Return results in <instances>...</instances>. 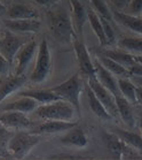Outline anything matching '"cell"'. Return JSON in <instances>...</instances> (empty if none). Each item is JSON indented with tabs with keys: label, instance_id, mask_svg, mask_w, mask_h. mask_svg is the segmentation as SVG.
Wrapping results in <instances>:
<instances>
[{
	"label": "cell",
	"instance_id": "43",
	"mask_svg": "<svg viewBox=\"0 0 142 160\" xmlns=\"http://www.w3.org/2000/svg\"><path fill=\"white\" fill-rule=\"evenodd\" d=\"M6 1H11V0H6Z\"/></svg>",
	"mask_w": 142,
	"mask_h": 160
},
{
	"label": "cell",
	"instance_id": "17",
	"mask_svg": "<svg viewBox=\"0 0 142 160\" xmlns=\"http://www.w3.org/2000/svg\"><path fill=\"white\" fill-rule=\"evenodd\" d=\"M72 7V26L77 38L83 40V28L87 18V11L80 0H69Z\"/></svg>",
	"mask_w": 142,
	"mask_h": 160
},
{
	"label": "cell",
	"instance_id": "14",
	"mask_svg": "<svg viewBox=\"0 0 142 160\" xmlns=\"http://www.w3.org/2000/svg\"><path fill=\"white\" fill-rule=\"evenodd\" d=\"M115 102H116L117 111H118V117L126 124L128 130H133L136 127V124H138L136 123V117H135L133 105L128 102L127 99H125L121 95L115 97Z\"/></svg>",
	"mask_w": 142,
	"mask_h": 160
},
{
	"label": "cell",
	"instance_id": "37",
	"mask_svg": "<svg viewBox=\"0 0 142 160\" xmlns=\"http://www.w3.org/2000/svg\"><path fill=\"white\" fill-rule=\"evenodd\" d=\"M32 1L41 5V6H52L54 4H57L60 0H32Z\"/></svg>",
	"mask_w": 142,
	"mask_h": 160
},
{
	"label": "cell",
	"instance_id": "12",
	"mask_svg": "<svg viewBox=\"0 0 142 160\" xmlns=\"http://www.w3.org/2000/svg\"><path fill=\"white\" fill-rule=\"evenodd\" d=\"M6 29L11 30L15 33L25 35V33H37L41 28V22L38 18L31 20H9L4 21Z\"/></svg>",
	"mask_w": 142,
	"mask_h": 160
},
{
	"label": "cell",
	"instance_id": "42",
	"mask_svg": "<svg viewBox=\"0 0 142 160\" xmlns=\"http://www.w3.org/2000/svg\"><path fill=\"white\" fill-rule=\"evenodd\" d=\"M4 151H6V148H5V146L0 143V154H2V153H4Z\"/></svg>",
	"mask_w": 142,
	"mask_h": 160
},
{
	"label": "cell",
	"instance_id": "23",
	"mask_svg": "<svg viewBox=\"0 0 142 160\" xmlns=\"http://www.w3.org/2000/svg\"><path fill=\"white\" fill-rule=\"evenodd\" d=\"M86 95H87V100L88 105L91 107L92 112L95 114V117L101 119L102 121H111L113 120V118L109 114V112L104 108V106L101 104V102L96 98V96L94 95V92L89 89V87H86Z\"/></svg>",
	"mask_w": 142,
	"mask_h": 160
},
{
	"label": "cell",
	"instance_id": "33",
	"mask_svg": "<svg viewBox=\"0 0 142 160\" xmlns=\"http://www.w3.org/2000/svg\"><path fill=\"white\" fill-rule=\"evenodd\" d=\"M11 63L6 60V59L0 54V77H4L9 75L11 72Z\"/></svg>",
	"mask_w": 142,
	"mask_h": 160
},
{
	"label": "cell",
	"instance_id": "44",
	"mask_svg": "<svg viewBox=\"0 0 142 160\" xmlns=\"http://www.w3.org/2000/svg\"><path fill=\"white\" fill-rule=\"evenodd\" d=\"M141 15H142V14H141Z\"/></svg>",
	"mask_w": 142,
	"mask_h": 160
},
{
	"label": "cell",
	"instance_id": "16",
	"mask_svg": "<svg viewBox=\"0 0 142 160\" xmlns=\"http://www.w3.org/2000/svg\"><path fill=\"white\" fill-rule=\"evenodd\" d=\"M93 62H94V67H95V75H96V78L98 80V82L102 84L107 90H109L112 93L113 97L119 96L120 92H119V89H118L117 77H115L112 74L109 73L96 59H94Z\"/></svg>",
	"mask_w": 142,
	"mask_h": 160
},
{
	"label": "cell",
	"instance_id": "20",
	"mask_svg": "<svg viewBox=\"0 0 142 160\" xmlns=\"http://www.w3.org/2000/svg\"><path fill=\"white\" fill-rule=\"evenodd\" d=\"M60 142L62 143L63 145L76 146V148H80V149L86 148L88 145L87 136L83 129H80L78 127H75L64 132V135L60 138Z\"/></svg>",
	"mask_w": 142,
	"mask_h": 160
},
{
	"label": "cell",
	"instance_id": "19",
	"mask_svg": "<svg viewBox=\"0 0 142 160\" xmlns=\"http://www.w3.org/2000/svg\"><path fill=\"white\" fill-rule=\"evenodd\" d=\"M112 18L119 24L124 26L126 29L131 30L132 32L142 37V18L115 11L112 12Z\"/></svg>",
	"mask_w": 142,
	"mask_h": 160
},
{
	"label": "cell",
	"instance_id": "31",
	"mask_svg": "<svg viewBox=\"0 0 142 160\" xmlns=\"http://www.w3.org/2000/svg\"><path fill=\"white\" fill-rule=\"evenodd\" d=\"M100 20H101V23H102L103 32H104V36H106L107 44L108 45H112V44L116 43V33H115L113 28L110 24V21L101 18V16H100Z\"/></svg>",
	"mask_w": 142,
	"mask_h": 160
},
{
	"label": "cell",
	"instance_id": "21",
	"mask_svg": "<svg viewBox=\"0 0 142 160\" xmlns=\"http://www.w3.org/2000/svg\"><path fill=\"white\" fill-rule=\"evenodd\" d=\"M118 137V138L124 142L125 144L132 146L133 149L138 150L140 152H142V135L134 132L133 130H128V129H124L120 127H112L111 131Z\"/></svg>",
	"mask_w": 142,
	"mask_h": 160
},
{
	"label": "cell",
	"instance_id": "24",
	"mask_svg": "<svg viewBox=\"0 0 142 160\" xmlns=\"http://www.w3.org/2000/svg\"><path fill=\"white\" fill-rule=\"evenodd\" d=\"M117 83H118V89H119L120 95L123 96L125 99H127L133 106L138 105L136 85L134 84V82L128 77H119V78H117Z\"/></svg>",
	"mask_w": 142,
	"mask_h": 160
},
{
	"label": "cell",
	"instance_id": "39",
	"mask_svg": "<svg viewBox=\"0 0 142 160\" xmlns=\"http://www.w3.org/2000/svg\"><path fill=\"white\" fill-rule=\"evenodd\" d=\"M136 123L139 124V129H140L141 135H142V109L139 111V115H138V118H136Z\"/></svg>",
	"mask_w": 142,
	"mask_h": 160
},
{
	"label": "cell",
	"instance_id": "36",
	"mask_svg": "<svg viewBox=\"0 0 142 160\" xmlns=\"http://www.w3.org/2000/svg\"><path fill=\"white\" fill-rule=\"evenodd\" d=\"M110 1H111L118 9H123V8L130 6L132 0H110Z\"/></svg>",
	"mask_w": 142,
	"mask_h": 160
},
{
	"label": "cell",
	"instance_id": "34",
	"mask_svg": "<svg viewBox=\"0 0 142 160\" xmlns=\"http://www.w3.org/2000/svg\"><path fill=\"white\" fill-rule=\"evenodd\" d=\"M130 12L134 16L142 14V0H132L131 4H130Z\"/></svg>",
	"mask_w": 142,
	"mask_h": 160
},
{
	"label": "cell",
	"instance_id": "13",
	"mask_svg": "<svg viewBox=\"0 0 142 160\" xmlns=\"http://www.w3.org/2000/svg\"><path fill=\"white\" fill-rule=\"evenodd\" d=\"M77 127V122L73 121H54L46 120L33 128L32 132L38 135L44 134H58V132H66L68 130Z\"/></svg>",
	"mask_w": 142,
	"mask_h": 160
},
{
	"label": "cell",
	"instance_id": "38",
	"mask_svg": "<svg viewBox=\"0 0 142 160\" xmlns=\"http://www.w3.org/2000/svg\"><path fill=\"white\" fill-rule=\"evenodd\" d=\"M136 100L138 105L142 106V87H136Z\"/></svg>",
	"mask_w": 142,
	"mask_h": 160
},
{
	"label": "cell",
	"instance_id": "7",
	"mask_svg": "<svg viewBox=\"0 0 142 160\" xmlns=\"http://www.w3.org/2000/svg\"><path fill=\"white\" fill-rule=\"evenodd\" d=\"M88 87L91 89L94 95L96 96V98L101 102L104 108L109 112V114L113 119H117L118 117V111H117L116 102H115V97L112 96V93L109 90H107L106 88L103 87L102 84L98 82V80L96 78V76L89 77L88 78Z\"/></svg>",
	"mask_w": 142,
	"mask_h": 160
},
{
	"label": "cell",
	"instance_id": "22",
	"mask_svg": "<svg viewBox=\"0 0 142 160\" xmlns=\"http://www.w3.org/2000/svg\"><path fill=\"white\" fill-rule=\"evenodd\" d=\"M6 15L9 20H31L39 18V14L36 9L21 4L11 5L6 11Z\"/></svg>",
	"mask_w": 142,
	"mask_h": 160
},
{
	"label": "cell",
	"instance_id": "2",
	"mask_svg": "<svg viewBox=\"0 0 142 160\" xmlns=\"http://www.w3.org/2000/svg\"><path fill=\"white\" fill-rule=\"evenodd\" d=\"M84 83L80 77L79 73H76L71 77L62 83L57 84L51 89L54 93L60 97L62 100H66L75 107L78 117L80 115V93L83 91Z\"/></svg>",
	"mask_w": 142,
	"mask_h": 160
},
{
	"label": "cell",
	"instance_id": "41",
	"mask_svg": "<svg viewBox=\"0 0 142 160\" xmlns=\"http://www.w3.org/2000/svg\"><path fill=\"white\" fill-rule=\"evenodd\" d=\"M5 11H7V9H6V7H5V5L0 1V12H5Z\"/></svg>",
	"mask_w": 142,
	"mask_h": 160
},
{
	"label": "cell",
	"instance_id": "30",
	"mask_svg": "<svg viewBox=\"0 0 142 160\" xmlns=\"http://www.w3.org/2000/svg\"><path fill=\"white\" fill-rule=\"evenodd\" d=\"M92 5L94 9L96 11V14L101 18H106L108 21H111L112 20V13L110 12L109 7L107 6V4L103 1V0H91Z\"/></svg>",
	"mask_w": 142,
	"mask_h": 160
},
{
	"label": "cell",
	"instance_id": "29",
	"mask_svg": "<svg viewBox=\"0 0 142 160\" xmlns=\"http://www.w3.org/2000/svg\"><path fill=\"white\" fill-rule=\"evenodd\" d=\"M104 142H106L110 152L115 153V154H120L121 151H123L121 141L117 137L116 135L112 134V132H109V134L104 135Z\"/></svg>",
	"mask_w": 142,
	"mask_h": 160
},
{
	"label": "cell",
	"instance_id": "25",
	"mask_svg": "<svg viewBox=\"0 0 142 160\" xmlns=\"http://www.w3.org/2000/svg\"><path fill=\"white\" fill-rule=\"evenodd\" d=\"M95 59H96V60H98V61L100 62V63H101L109 73H111L113 76L117 77V78H119V77H128V78H130V77H131L130 76L128 70L126 69L125 67L120 66L119 63H117L116 61L111 60V59L106 57V55L98 53Z\"/></svg>",
	"mask_w": 142,
	"mask_h": 160
},
{
	"label": "cell",
	"instance_id": "35",
	"mask_svg": "<svg viewBox=\"0 0 142 160\" xmlns=\"http://www.w3.org/2000/svg\"><path fill=\"white\" fill-rule=\"evenodd\" d=\"M127 70L131 77H142V65L139 63V62L135 61L134 65L131 66ZM131 77H130V78H131Z\"/></svg>",
	"mask_w": 142,
	"mask_h": 160
},
{
	"label": "cell",
	"instance_id": "8",
	"mask_svg": "<svg viewBox=\"0 0 142 160\" xmlns=\"http://www.w3.org/2000/svg\"><path fill=\"white\" fill-rule=\"evenodd\" d=\"M38 48L39 44L34 39L29 40L28 43L23 46L20 51H18L17 55H16V67L14 69V74L16 75H25V72L28 70L29 66L31 65V62L37 58V53H38Z\"/></svg>",
	"mask_w": 142,
	"mask_h": 160
},
{
	"label": "cell",
	"instance_id": "6",
	"mask_svg": "<svg viewBox=\"0 0 142 160\" xmlns=\"http://www.w3.org/2000/svg\"><path fill=\"white\" fill-rule=\"evenodd\" d=\"M26 43H28V40L23 35L15 33L8 29L4 30L0 33V54L11 65H13L18 51Z\"/></svg>",
	"mask_w": 142,
	"mask_h": 160
},
{
	"label": "cell",
	"instance_id": "15",
	"mask_svg": "<svg viewBox=\"0 0 142 160\" xmlns=\"http://www.w3.org/2000/svg\"><path fill=\"white\" fill-rule=\"evenodd\" d=\"M39 106V102H36L34 99L29 98V97H20L16 100L6 102L5 105L1 106L2 112H20L23 114H31L34 113Z\"/></svg>",
	"mask_w": 142,
	"mask_h": 160
},
{
	"label": "cell",
	"instance_id": "10",
	"mask_svg": "<svg viewBox=\"0 0 142 160\" xmlns=\"http://www.w3.org/2000/svg\"><path fill=\"white\" fill-rule=\"evenodd\" d=\"M0 123L9 130H32L36 127L34 122L30 120L26 114L20 112H4L0 114Z\"/></svg>",
	"mask_w": 142,
	"mask_h": 160
},
{
	"label": "cell",
	"instance_id": "28",
	"mask_svg": "<svg viewBox=\"0 0 142 160\" xmlns=\"http://www.w3.org/2000/svg\"><path fill=\"white\" fill-rule=\"evenodd\" d=\"M87 18L88 21L91 23V27L93 31H94L95 36L98 37V42L102 46H107V39L106 36H104V32H103V28H102V23H101V20H100V16H98L94 11H89L87 12Z\"/></svg>",
	"mask_w": 142,
	"mask_h": 160
},
{
	"label": "cell",
	"instance_id": "27",
	"mask_svg": "<svg viewBox=\"0 0 142 160\" xmlns=\"http://www.w3.org/2000/svg\"><path fill=\"white\" fill-rule=\"evenodd\" d=\"M118 48L133 55H142V37H123L118 40Z\"/></svg>",
	"mask_w": 142,
	"mask_h": 160
},
{
	"label": "cell",
	"instance_id": "40",
	"mask_svg": "<svg viewBox=\"0 0 142 160\" xmlns=\"http://www.w3.org/2000/svg\"><path fill=\"white\" fill-rule=\"evenodd\" d=\"M134 60L142 65V55H134Z\"/></svg>",
	"mask_w": 142,
	"mask_h": 160
},
{
	"label": "cell",
	"instance_id": "32",
	"mask_svg": "<svg viewBox=\"0 0 142 160\" xmlns=\"http://www.w3.org/2000/svg\"><path fill=\"white\" fill-rule=\"evenodd\" d=\"M13 131H11L9 129L2 126V124L0 123V143L2 144V145L6 148L7 145V143L9 142V139L11 138V136H13Z\"/></svg>",
	"mask_w": 142,
	"mask_h": 160
},
{
	"label": "cell",
	"instance_id": "1",
	"mask_svg": "<svg viewBox=\"0 0 142 160\" xmlns=\"http://www.w3.org/2000/svg\"><path fill=\"white\" fill-rule=\"evenodd\" d=\"M41 138V135L31 130H18L13 134L7 143L6 151L16 159H23L39 144Z\"/></svg>",
	"mask_w": 142,
	"mask_h": 160
},
{
	"label": "cell",
	"instance_id": "9",
	"mask_svg": "<svg viewBox=\"0 0 142 160\" xmlns=\"http://www.w3.org/2000/svg\"><path fill=\"white\" fill-rule=\"evenodd\" d=\"M72 45L77 57V61H78V65H79L80 72L84 74L85 76H87L88 78L96 76L95 75L94 62L92 60L91 54H89V52H88L84 42L79 39V38L75 37L72 39Z\"/></svg>",
	"mask_w": 142,
	"mask_h": 160
},
{
	"label": "cell",
	"instance_id": "4",
	"mask_svg": "<svg viewBox=\"0 0 142 160\" xmlns=\"http://www.w3.org/2000/svg\"><path fill=\"white\" fill-rule=\"evenodd\" d=\"M48 24L52 32L60 42H70L76 36L72 18L64 11H51L47 14Z\"/></svg>",
	"mask_w": 142,
	"mask_h": 160
},
{
	"label": "cell",
	"instance_id": "26",
	"mask_svg": "<svg viewBox=\"0 0 142 160\" xmlns=\"http://www.w3.org/2000/svg\"><path fill=\"white\" fill-rule=\"evenodd\" d=\"M101 54L106 55V57L110 58L111 60L116 61L120 66L125 67L126 69H128L131 66H133L135 63L134 55L123 51L120 48H118V50H104V51L101 52Z\"/></svg>",
	"mask_w": 142,
	"mask_h": 160
},
{
	"label": "cell",
	"instance_id": "11",
	"mask_svg": "<svg viewBox=\"0 0 142 160\" xmlns=\"http://www.w3.org/2000/svg\"><path fill=\"white\" fill-rule=\"evenodd\" d=\"M26 78L25 75H16L9 74L7 76L0 77V104L4 102L11 95L17 92L21 88L25 85Z\"/></svg>",
	"mask_w": 142,
	"mask_h": 160
},
{
	"label": "cell",
	"instance_id": "18",
	"mask_svg": "<svg viewBox=\"0 0 142 160\" xmlns=\"http://www.w3.org/2000/svg\"><path fill=\"white\" fill-rule=\"evenodd\" d=\"M20 97H29L34 99L36 102H39V105H47L51 102L62 100L56 93H54L51 89L44 90V89H30L26 91H21L17 93Z\"/></svg>",
	"mask_w": 142,
	"mask_h": 160
},
{
	"label": "cell",
	"instance_id": "5",
	"mask_svg": "<svg viewBox=\"0 0 142 160\" xmlns=\"http://www.w3.org/2000/svg\"><path fill=\"white\" fill-rule=\"evenodd\" d=\"M52 60H51V51L46 38H43L39 43L38 53L36 58V66L33 68L32 73L30 74L29 80L32 83L40 84L47 80L48 75L51 73Z\"/></svg>",
	"mask_w": 142,
	"mask_h": 160
},
{
	"label": "cell",
	"instance_id": "3",
	"mask_svg": "<svg viewBox=\"0 0 142 160\" xmlns=\"http://www.w3.org/2000/svg\"><path fill=\"white\" fill-rule=\"evenodd\" d=\"M34 114L44 121H73L75 117H78L75 107L66 100H58L47 105H39L34 111Z\"/></svg>",
	"mask_w": 142,
	"mask_h": 160
}]
</instances>
